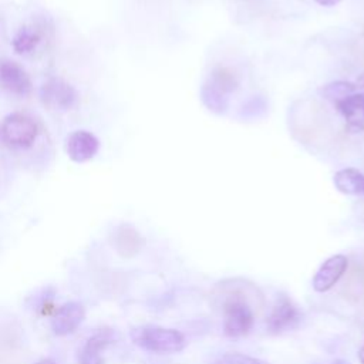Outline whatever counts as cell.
Masks as SVG:
<instances>
[{"label":"cell","instance_id":"cell-1","mask_svg":"<svg viewBox=\"0 0 364 364\" xmlns=\"http://www.w3.org/2000/svg\"><path fill=\"white\" fill-rule=\"evenodd\" d=\"M129 336L134 344L152 353H178L186 344L185 336L179 330L156 326L135 327Z\"/></svg>","mask_w":364,"mask_h":364},{"label":"cell","instance_id":"cell-2","mask_svg":"<svg viewBox=\"0 0 364 364\" xmlns=\"http://www.w3.org/2000/svg\"><path fill=\"white\" fill-rule=\"evenodd\" d=\"M38 136L36 121L21 112L6 115L0 122V141L10 149H27Z\"/></svg>","mask_w":364,"mask_h":364},{"label":"cell","instance_id":"cell-3","mask_svg":"<svg viewBox=\"0 0 364 364\" xmlns=\"http://www.w3.org/2000/svg\"><path fill=\"white\" fill-rule=\"evenodd\" d=\"M40 100L51 111H68L78 102L77 90L60 77H50L40 88Z\"/></svg>","mask_w":364,"mask_h":364},{"label":"cell","instance_id":"cell-4","mask_svg":"<svg viewBox=\"0 0 364 364\" xmlns=\"http://www.w3.org/2000/svg\"><path fill=\"white\" fill-rule=\"evenodd\" d=\"M253 311L240 297H230L223 304V333L228 337H242L253 327Z\"/></svg>","mask_w":364,"mask_h":364},{"label":"cell","instance_id":"cell-5","mask_svg":"<svg viewBox=\"0 0 364 364\" xmlns=\"http://www.w3.org/2000/svg\"><path fill=\"white\" fill-rule=\"evenodd\" d=\"M0 88L17 97H27L33 90V82L23 65L10 58H1Z\"/></svg>","mask_w":364,"mask_h":364},{"label":"cell","instance_id":"cell-6","mask_svg":"<svg viewBox=\"0 0 364 364\" xmlns=\"http://www.w3.org/2000/svg\"><path fill=\"white\" fill-rule=\"evenodd\" d=\"M301 321V313L297 306L286 296H280L273 304L267 317L270 333H283L296 328Z\"/></svg>","mask_w":364,"mask_h":364},{"label":"cell","instance_id":"cell-7","mask_svg":"<svg viewBox=\"0 0 364 364\" xmlns=\"http://www.w3.org/2000/svg\"><path fill=\"white\" fill-rule=\"evenodd\" d=\"M64 148L73 162L84 164L91 161L97 155L100 149V141L92 132L85 129H77L68 134Z\"/></svg>","mask_w":364,"mask_h":364},{"label":"cell","instance_id":"cell-8","mask_svg":"<svg viewBox=\"0 0 364 364\" xmlns=\"http://www.w3.org/2000/svg\"><path fill=\"white\" fill-rule=\"evenodd\" d=\"M348 260L344 255H333L326 259L313 277V289L318 293L330 290L344 274Z\"/></svg>","mask_w":364,"mask_h":364},{"label":"cell","instance_id":"cell-9","mask_svg":"<svg viewBox=\"0 0 364 364\" xmlns=\"http://www.w3.org/2000/svg\"><path fill=\"white\" fill-rule=\"evenodd\" d=\"M111 243L121 257L129 259L141 252L145 240L132 225L121 223L112 230Z\"/></svg>","mask_w":364,"mask_h":364},{"label":"cell","instance_id":"cell-10","mask_svg":"<svg viewBox=\"0 0 364 364\" xmlns=\"http://www.w3.org/2000/svg\"><path fill=\"white\" fill-rule=\"evenodd\" d=\"M84 317V306L78 301H68L54 313L51 318V330L55 336H67L82 323Z\"/></svg>","mask_w":364,"mask_h":364},{"label":"cell","instance_id":"cell-11","mask_svg":"<svg viewBox=\"0 0 364 364\" xmlns=\"http://www.w3.org/2000/svg\"><path fill=\"white\" fill-rule=\"evenodd\" d=\"M336 108L346 119L348 132L364 131V92H354L336 102Z\"/></svg>","mask_w":364,"mask_h":364},{"label":"cell","instance_id":"cell-12","mask_svg":"<svg viewBox=\"0 0 364 364\" xmlns=\"http://www.w3.org/2000/svg\"><path fill=\"white\" fill-rule=\"evenodd\" d=\"M114 333L108 328L100 330L95 334H92L87 343L84 344L82 350L80 351L78 355V363L80 364H104L101 351L109 346L114 341Z\"/></svg>","mask_w":364,"mask_h":364},{"label":"cell","instance_id":"cell-13","mask_svg":"<svg viewBox=\"0 0 364 364\" xmlns=\"http://www.w3.org/2000/svg\"><path fill=\"white\" fill-rule=\"evenodd\" d=\"M199 97L202 104L213 114H225L229 108V92L209 77L200 85Z\"/></svg>","mask_w":364,"mask_h":364},{"label":"cell","instance_id":"cell-14","mask_svg":"<svg viewBox=\"0 0 364 364\" xmlns=\"http://www.w3.org/2000/svg\"><path fill=\"white\" fill-rule=\"evenodd\" d=\"M337 191L346 195H363L364 173L355 168H344L334 173L333 178Z\"/></svg>","mask_w":364,"mask_h":364},{"label":"cell","instance_id":"cell-15","mask_svg":"<svg viewBox=\"0 0 364 364\" xmlns=\"http://www.w3.org/2000/svg\"><path fill=\"white\" fill-rule=\"evenodd\" d=\"M40 40L41 36L37 28L31 26H23L16 31L11 40V47L17 54H27L38 46Z\"/></svg>","mask_w":364,"mask_h":364},{"label":"cell","instance_id":"cell-16","mask_svg":"<svg viewBox=\"0 0 364 364\" xmlns=\"http://www.w3.org/2000/svg\"><path fill=\"white\" fill-rule=\"evenodd\" d=\"M355 87L353 82L348 81H333L320 88V94L323 98L333 101L334 104L344 100L346 97L355 92Z\"/></svg>","mask_w":364,"mask_h":364},{"label":"cell","instance_id":"cell-17","mask_svg":"<svg viewBox=\"0 0 364 364\" xmlns=\"http://www.w3.org/2000/svg\"><path fill=\"white\" fill-rule=\"evenodd\" d=\"M267 111V101L262 95H255L249 101H246L240 109V115L243 118H259L264 115Z\"/></svg>","mask_w":364,"mask_h":364},{"label":"cell","instance_id":"cell-18","mask_svg":"<svg viewBox=\"0 0 364 364\" xmlns=\"http://www.w3.org/2000/svg\"><path fill=\"white\" fill-rule=\"evenodd\" d=\"M223 361L226 364H269L262 358H256L242 353H228L223 355Z\"/></svg>","mask_w":364,"mask_h":364},{"label":"cell","instance_id":"cell-19","mask_svg":"<svg viewBox=\"0 0 364 364\" xmlns=\"http://www.w3.org/2000/svg\"><path fill=\"white\" fill-rule=\"evenodd\" d=\"M316 3H318L320 6H326V7H331L336 6L337 3H340L341 0H314Z\"/></svg>","mask_w":364,"mask_h":364},{"label":"cell","instance_id":"cell-20","mask_svg":"<svg viewBox=\"0 0 364 364\" xmlns=\"http://www.w3.org/2000/svg\"><path fill=\"white\" fill-rule=\"evenodd\" d=\"M355 84H357L358 87H363V88H364V70H363V71H361V74L357 77Z\"/></svg>","mask_w":364,"mask_h":364},{"label":"cell","instance_id":"cell-21","mask_svg":"<svg viewBox=\"0 0 364 364\" xmlns=\"http://www.w3.org/2000/svg\"><path fill=\"white\" fill-rule=\"evenodd\" d=\"M0 364H21V363H18V361H14L13 358H7V360L1 358V360H0Z\"/></svg>","mask_w":364,"mask_h":364},{"label":"cell","instance_id":"cell-22","mask_svg":"<svg viewBox=\"0 0 364 364\" xmlns=\"http://www.w3.org/2000/svg\"><path fill=\"white\" fill-rule=\"evenodd\" d=\"M358 358H360V363L364 364V341H363V346H361V348L358 351Z\"/></svg>","mask_w":364,"mask_h":364},{"label":"cell","instance_id":"cell-23","mask_svg":"<svg viewBox=\"0 0 364 364\" xmlns=\"http://www.w3.org/2000/svg\"><path fill=\"white\" fill-rule=\"evenodd\" d=\"M36 364H55V361H54V360H51V358H43V360L37 361Z\"/></svg>","mask_w":364,"mask_h":364},{"label":"cell","instance_id":"cell-24","mask_svg":"<svg viewBox=\"0 0 364 364\" xmlns=\"http://www.w3.org/2000/svg\"><path fill=\"white\" fill-rule=\"evenodd\" d=\"M331 364H350L347 360H343V358H337V360H334Z\"/></svg>","mask_w":364,"mask_h":364},{"label":"cell","instance_id":"cell-25","mask_svg":"<svg viewBox=\"0 0 364 364\" xmlns=\"http://www.w3.org/2000/svg\"><path fill=\"white\" fill-rule=\"evenodd\" d=\"M363 195H364V188H363Z\"/></svg>","mask_w":364,"mask_h":364}]
</instances>
